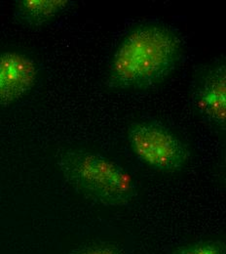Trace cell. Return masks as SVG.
<instances>
[{"label": "cell", "mask_w": 226, "mask_h": 254, "mask_svg": "<svg viewBox=\"0 0 226 254\" xmlns=\"http://www.w3.org/2000/svg\"><path fill=\"white\" fill-rule=\"evenodd\" d=\"M38 73L31 57L19 52L0 53V108L19 101L32 90Z\"/></svg>", "instance_id": "5b68a950"}, {"label": "cell", "mask_w": 226, "mask_h": 254, "mask_svg": "<svg viewBox=\"0 0 226 254\" xmlns=\"http://www.w3.org/2000/svg\"><path fill=\"white\" fill-rule=\"evenodd\" d=\"M182 54V41L172 28L156 22L138 24L117 45L106 85L122 92L154 89L176 69Z\"/></svg>", "instance_id": "6da1fadb"}, {"label": "cell", "mask_w": 226, "mask_h": 254, "mask_svg": "<svg viewBox=\"0 0 226 254\" xmlns=\"http://www.w3.org/2000/svg\"><path fill=\"white\" fill-rule=\"evenodd\" d=\"M69 0H18L14 4L13 19L26 28H41L73 6Z\"/></svg>", "instance_id": "8992f818"}, {"label": "cell", "mask_w": 226, "mask_h": 254, "mask_svg": "<svg viewBox=\"0 0 226 254\" xmlns=\"http://www.w3.org/2000/svg\"><path fill=\"white\" fill-rule=\"evenodd\" d=\"M173 254H226V248L221 242L210 241L185 246Z\"/></svg>", "instance_id": "52a82bcc"}, {"label": "cell", "mask_w": 226, "mask_h": 254, "mask_svg": "<svg viewBox=\"0 0 226 254\" xmlns=\"http://www.w3.org/2000/svg\"><path fill=\"white\" fill-rule=\"evenodd\" d=\"M83 254H115L112 252L109 251H94V252H90V253H86Z\"/></svg>", "instance_id": "ba28073f"}, {"label": "cell", "mask_w": 226, "mask_h": 254, "mask_svg": "<svg viewBox=\"0 0 226 254\" xmlns=\"http://www.w3.org/2000/svg\"><path fill=\"white\" fill-rule=\"evenodd\" d=\"M193 108L211 128H226V64L222 58L199 67L191 83Z\"/></svg>", "instance_id": "277c9868"}, {"label": "cell", "mask_w": 226, "mask_h": 254, "mask_svg": "<svg viewBox=\"0 0 226 254\" xmlns=\"http://www.w3.org/2000/svg\"><path fill=\"white\" fill-rule=\"evenodd\" d=\"M127 137L134 154L153 169L179 171L188 161L185 145L159 123H134L127 130Z\"/></svg>", "instance_id": "3957f363"}, {"label": "cell", "mask_w": 226, "mask_h": 254, "mask_svg": "<svg viewBox=\"0 0 226 254\" xmlns=\"http://www.w3.org/2000/svg\"><path fill=\"white\" fill-rule=\"evenodd\" d=\"M58 163L70 186L101 204L126 205L135 196L129 174L100 155L70 149L60 154Z\"/></svg>", "instance_id": "7a4b0ae2"}]
</instances>
